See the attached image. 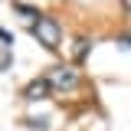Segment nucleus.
Masks as SVG:
<instances>
[{
	"mask_svg": "<svg viewBox=\"0 0 131 131\" xmlns=\"http://www.w3.org/2000/svg\"><path fill=\"white\" fill-rule=\"evenodd\" d=\"M30 33L49 49V52H56V49L62 46V26H59V20H56V16H43V13H39L36 20H33Z\"/></svg>",
	"mask_w": 131,
	"mask_h": 131,
	"instance_id": "obj_1",
	"label": "nucleus"
},
{
	"mask_svg": "<svg viewBox=\"0 0 131 131\" xmlns=\"http://www.w3.org/2000/svg\"><path fill=\"white\" fill-rule=\"evenodd\" d=\"M49 89H56V92H72L75 85H79V69H72V66H56V69H49Z\"/></svg>",
	"mask_w": 131,
	"mask_h": 131,
	"instance_id": "obj_2",
	"label": "nucleus"
},
{
	"mask_svg": "<svg viewBox=\"0 0 131 131\" xmlns=\"http://www.w3.org/2000/svg\"><path fill=\"white\" fill-rule=\"evenodd\" d=\"M49 92H52V89H49L46 79H33L30 85H26L23 98H26V102H43V98H49Z\"/></svg>",
	"mask_w": 131,
	"mask_h": 131,
	"instance_id": "obj_3",
	"label": "nucleus"
},
{
	"mask_svg": "<svg viewBox=\"0 0 131 131\" xmlns=\"http://www.w3.org/2000/svg\"><path fill=\"white\" fill-rule=\"evenodd\" d=\"M89 49H92V43H89V39H79V49H75V59H85V56H89Z\"/></svg>",
	"mask_w": 131,
	"mask_h": 131,
	"instance_id": "obj_4",
	"label": "nucleus"
},
{
	"mask_svg": "<svg viewBox=\"0 0 131 131\" xmlns=\"http://www.w3.org/2000/svg\"><path fill=\"white\" fill-rule=\"evenodd\" d=\"M30 121V128H36V131H46V118H26Z\"/></svg>",
	"mask_w": 131,
	"mask_h": 131,
	"instance_id": "obj_5",
	"label": "nucleus"
},
{
	"mask_svg": "<svg viewBox=\"0 0 131 131\" xmlns=\"http://www.w3.org/2000/svg\"><path fill=\"white\" fill-rule=\"evenodd\" d=\"M10 62H13V56H10V52H3V56H0V72H7Z\"/></svg>",
	"mask_w": 131,
	"mask_h": 131,
	"instance_id": "obj_6",
	"label": "nucleus"
},
{
	"mask_svg": "<svg viewBox=\"0 0 131 131\" xmlns=\"http://www.w3.org/2000/svg\"><path fill=\"white\" fill-rule=\"evenodd\" d=\"M0 43H3V46H7V49H10V46H13V36H10V33H7V30H3V26H0Z\"/></svg>",
	"mask_w": 131,
	"mask_h": 131,
	"instance_id": "obj_7",
	"label": "nucleus"
},
{
	"mask_svg": "<svg viewBox=\"0 0 131 131\" xmlns=\"http://www.w3.org/2000/svg\"><path fill=\"white\" fill-rule=\"evenodd\" d=\"M118 46H121V49H131V33H128V36H118Z\"/></svg>",
	"mask_w": 131,
	"mask_h": 131,
	"instance_id": "obj_8",
	"label": "nucleus"
},
{
	"mask_svg": "<svg viewBox=\"0 0 131 131\" xmlns=\"http://www.w3.org/2000/svg\"><path fill=\"white\" fill-rule=\"evenodd\" d=\"M121 3H125V7H128V10H131V0H121Z\"/></svg>",
	"mask_w": 131,
	"mask_h": 131,
	"instance_id": "obj_9",
	"label": "nucleus"
}]
</instances>
